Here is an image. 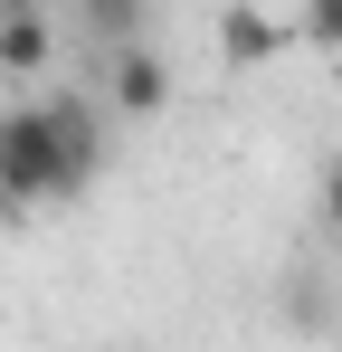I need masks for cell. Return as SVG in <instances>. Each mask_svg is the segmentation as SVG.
I'll return each mask as SVG.
<instances>
[{
  "mask_svg": "<svg viewBox=\"0 0 342 352\" xmlns=\"http://www.w3.org/2000/svg\"><path fill=\"white\" fill-rule=\"evenodd\" d=\"M333 352H342V333H333Z\"/></svg>",
  "mask_w": 342,
  "mask_h": 352,
  "instance_id": "obj_9",
  "label": "cell"
},
{
  "mask_svg": "<svg viewBox=\"0 0 342 352\" xmlns=\"http://www.w3.org/2000/svg\"><path fill=\"white\" fill-rule=\"evenodd\" d=\"M105 105H114L124 124H143V115H162V105H171V58H152V38L105 58Z\"/></svg>",
  "mask_w": 342,
  "mask_h": 352,
  "instance_id": "obj_3",
  "label": "cell"
},
{
  "mask_svg": "<svg viewBox=\"0 0 342 352\" xmlns=\"http://www.w3.org/2000/svg\"><path fill=\"white\" fill-rule=\"evenodd\" d=\"M76 10V38L114 58V48H143V19H152V0H67Z\"/></svg>",
  "mask_w": 342,
  "mask_h": 352,
  "instance_id": "obj_6",
  "label": "cell"
},
{
  "mask_svg": "<svg viewBox=\"0 0 342 352\" xmlns=\"http://www.w3.org/2000/svg\"><path fill=\"white\" fill-rule=\"evenodd\" d=\"M304 38V19H276V10H257V0H228L219 10V58L228 67H266V58H285Z\"/></svg>",
  "mask_w": 342,
  "mask_h": 352,
  "instance_id": "obj_4",
  "label": "cell"
},
{
  "mask_svg": "<svg viewBox=\"0 0 342 352\" xmlns=\"http://www.w3.org/2000/svg\"><path fill=\"white\" fill-rule=\"evenodd\" d=\"M48 67H57L48 0H10V10H0V76H48Z\"/></svg>",
  "mask_w": 342,
  "mask_h": 352,
  "instance_id": "obj_5",
  "label": "cell"
},
{
  "mask_svg": "<svg viewBox=\"0 0 342 352\" xmlns=\"http://www.w3.org/2000/svg\"><path fill=\"white\" fill-rule=\"evenodd\" d=\"M48 115H57V153H67V200H76V190H95V172H105V96H76V86H67V96H48Z\"/></svg>",
  "mask_w": 342,
  "mask_h": 352,
  "instance_id": "obj_2",
  "label": "cell"
},
{
  "mask_svg": "<svg viewBox=\"0 0 342 352\" xmlns=\"http://www.w3.org/2000/svg\"><path fill=\"white\" fill-rule=\"evenodd\" d=\"M67 200V153H57L48 105H0V219H29Z\"/></svg>",
  "mask_w": 342,
  "mask_h": 352,
  "instance_id": "obj_1",
  "label": "cell"
},
{
  "mask_svg": "<svg viewBox=\"0 0 342 352\" xmlns=\"http://www.w3.org/2000/svg\"><path fill=\"white\" fill-rule=\"evenodd\" d=\"M0 10H10V0H0Z\"/></svg>",
  "mask_w": 342,
  "mask_h": 352,
  "instance_id": "obj_10",
  "label": "cell"
},
{
  "mask_svg": "<svg viewBox=\"0 0 342 352\" xmlns=\"http://www.w3.org/2000/svg\"><path fill=\"white\" fill-rule=\"evenodd\" d=\"M295 19H304V48H323V58H342V0H304Z\"/></svg>",
  "mask_w": 342,
  "mask_h": 352,
  "instance_id": "obj_7",
  "label": "cell"
},
{
  "mask_svg": "<svg viewBox=\"0 0 342 352\" xmlns=\"http://www.w3.org/2000/svg\"><path fill=\"white\" fill-rule=\"evenodd\" d=\"M314 219H323V229L342 238V153L323 162V172H314Z\"/></svg>",
  "mask_w": 342,
  "mask_h": 352,
  "instance_id": "obj_8",
  "label": "cell"
}]
</instances>
